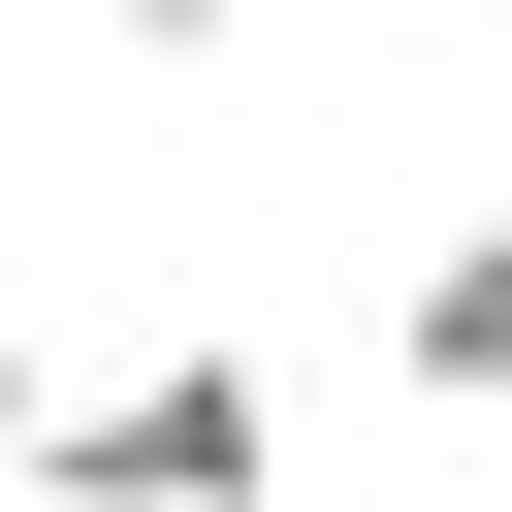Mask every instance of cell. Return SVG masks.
I'll return each instance as SVG.
<instances>
[{
    "instance_id": "6da1fadb",
    "label": "cell",
    "mask_w": 512,
    "mask_h": 512,
    "mask_svg": "<svg viewBox=\"0 0 512 512\" xmlns=\"http://www.w3.org/2000/svg\"><path fill=\"white\" fill-rule=\"evenodd\" d=\"M32 512H288V352H256V320H192V352H128V384H64V448H32Z\"/></svg>"
},
{
    "instance_id": "7a4b0ae2",
    "label": "cell",
    "mask_w": 512,
    "mask_h": 512,
    "mask_svg": "<svg viewBox=\"0 0 512 512\" xmlns=\"http://www.w3.org/2000/svg\"><path fill=\"white\" fill-rule=\"evenodd\" d=\"M384 352H416V416H512V192H480V224L384 288Z\"/></svg>"
},
{
    "instance_id": "3957f363",
    "label": "cell",
    "mask_w": 512,
    "mask_h": 512,
    "mask_svg": "<svg viewBox=\"0 0 512 512\" xmlns=\"http://www.w3.org/2000/svg\"><path fill=\"white\" fill-rule=\"evenodd\" d=\"M96 32H128V64H224V32H256V0H96Z\"/></svg>"
},
{
    "instance_id": "277c9868",
    "label": "cell",
    "mask_w": 512,
    "mask_h": 512,
    "mask_svg": "<svg viewBox=\"0 0 512 512\" xmlns=\"http://www.w3.org/2000/svg\"><path fill=\"white\" fill-rule=\"evenodd\" d=\"M32 448H64V352H32V320H0V480H32Z\"/></svg>"
}]
</instances>
